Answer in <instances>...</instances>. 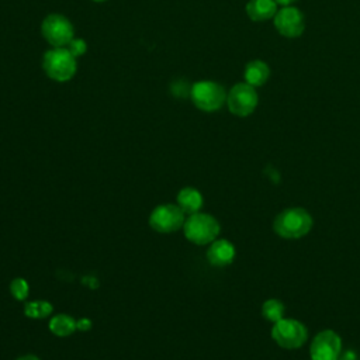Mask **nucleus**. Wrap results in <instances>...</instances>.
Listing matches in <instances>:
<instances>
[{
  "mask_svg": "<svg viewBox=\"0 0 360 360\" xmlns=\"http://www.w3.org/2000/svg\"><path fill=\"white\" fill-rule=\"evenodd\" d=\"M66 48L72 52V55H73L75 58L83 55V53L86 52V49H87L86 42H84L83 39H80V38H73V39L66 45Z\"/></svg>",
  "mask_w": 360,
  "mask_h": 360,
  "instance_id": "6ab92c4d",
  "label": "nucleus"
},
{
  "mask_svg": "<svg viewBox=\"0 0 360 360\" xmlns=\"http://www.w3.org/2000/svg\"><path fill=\"white\" fill-rule=\"evenodd\" d=\"M76 328L79 329V330H89L90 328H91V322H90V319H87V318H82V319H79V321H76Z\"/></svg>",
  "mask_w": 360,
  "mask_h": 360,
  "instance_id": "aec40b11",
  "label": "nucleus"
},
{
  "mask_svg": "<svg viewBox=\"0 0 360 360\" xmlns=\"http://www.w3.org/2000/svg\"><path fill=\"white\" fill-rule=\"evenodd\" d=\"M10 291L15 300L22 301L28 297V292H30L28 283L24 278H14L10 284Z\"/></svg>",
  "mask_w": 360,
  "mask_h": 360,
  "instance_id": "a211bd4d",
  "label": "nucleus"
},
{
  "mask_svg": "<svg viewBox=\"0 0 360 360\" xmlns=\"http://www.w3.org/2000/svg\"><path fill=\"white\" fill-rule=\"evenodd\" d=\"M52 312V305L46 301H31L24 307V314L28 318H46Z\"/></svg>",
  "mask_w": 360,
  "mask_h": 360,
  "instance_id": "f3484780",
  "label": "nucleus"
},
{
  "mask_svg": "<svg viewBox=\"0 0 360 360\" xmlns=\"http://www.w3.org/2000/svg\"><path fill=\"white\" fill-rule=\"evenodd\" d=\"M274 27L285 38H297L304 32L305 21L302 13L292 6H285L274 15Z\"/></svg>",
  "mask_w": 360,
  "mask_h": 360,
  "instance_id": "9d476101",
  "label": "nucleus"
},
{
  "mask_svg": "<svg viewBox=\"0 0 360 360\" xmlns=\"http://www.w3.org/2000/svg\"><path fill=\"white\" fill-rule=\"evenodd\" d=\"M259 96L253 86L245 83L235 84L226 94V105L236 117H248L257 107Z\"/></svg>",
  "mask_w": 360,
  "mask_h": 360,
  "instance_id": "423d86ee",
  "label": "nucleus"
},
{
  "mask_svg": "<svg viewBox=\"0 0 360 360\" xmlns=\"http://www.w3.org/2000/svg\"><path fill=\"white\" fill-rule=\"evenodd\" d=\"M262 315L266 321L274 323L284 318V304L276 298L266 300L262 305Z\"/></svg>",
  "mask_w": 360,
  "mask_h": 360,
  "instance_id": "dca6fc26",
  "label": "nucleus"
},
{
  "mask_svg": "<svg viewBox=\"0 0 360 360\" xmlns=\"http://www.w3.org/2000/svg\"><path fill=\"white\" fill-rule=\"evenodd\" d=\"M236 255L235 246L226 239H215L207 250V259L212 266L224 267L233 262Z\"/></svg>",
  "mask_w": 360,
  "mask_h": 360,
  "instance_id": "9b49d317",
  "label": "nucleus"
},
{
  "mask_svg": "<svg viewBox=\"0 0 360 360\" xmlns=\"http://www.w3.org/2000/svg\"><path fill=\"white\" fill-rule=\"evenodd\" d=\"M277 3L274 0H249L246 3V14L252 21L260 22L274 18L277 10Z\"/></svg>",
  "mask_w": 360,
  "mask_h": 360,
  "instance_id": "f8f14e48",
  "label": "nucleus"
},
{
  "mask_svg": "<svg viewBox=\"0 0 360 360\" xmlns=\"http://www.w3.org/2000/svg\"><path fill=\"white\" fill-rule=\"evenodd\" d=\"M91 1H96V3H103V1H107V0H91Z\"/></svg>",
  "mask_w": 360,
  "mask_h": 360,
  "instance_id": "5701e85b",
  "label": "nucleus"
},
{
  "mask_svg": "<svg viewBox=\"0 0 360 360\" xmlns=\"http://www.w3.org/2000/svg\"><path fill=\"white\" fill-rule=\"evenodd\" d=\"M41 32L52 46H66L73 39V25L62 14H49L41 24Z\"/></svg>",
  "mask_w": 360,
  "mask_h": 360,
  "instance_id": "0eeeda50",
  "label": "nucleus"
},
{
  "mask_svg": "<svg viewBox=\"0 0 360 360\" xmlns=\"http://www.w3.org/2000/svg\"><path fill=\"white\" fill-rule=\"evenodd\" d=\"M342 350L340 336L332 330H321L311 342L309 354L311 360H338Z\"/></svg>",
  "mask_w": 360,
  "mask_h": 360,
  "instance_id": "1a4fd4ad",
  "label": "nucleus"
},
{
  "mask_svg": "<svg viewBox=\"0 0 360 360\" xmlns=\"http://www.w3.org/2000/svg\"><path fill=\"white\" fill-rule=\"evenodd\" d=\"M49 329L56 336H69L77 328H76V321L72 316H69L66 314H59V315H55L53 318H51Z\"/></svg>",
  "mask_w": 360,
  "mask_h": 360,
  "instance_id": "2eb2a0df",
  "label": "nucleus"
},
{
  "mask_svg": "<svg viewBox=\"0 0 360 360\" xmlns=\"http://www.w3.org/2000/svg\"><path fill=\"white\" fill-rule=\"evenodd\" d=\"M42 68L49 79L69 82L76 73L77 62L66 46H52L44 53Z\"/></svg>",
  "mask_w": 360,
  "mask_h": 360,
  "instance_id": "f03ea898",
  "label": "nucleus"
},
{
  "mask_svg": "<svg viewBox=\"0 0 360 360\" xmlns=\"http://www.w3.org/2000/svg\"><path fill=\"white\" fill-rule=\"evenodd\" d=\"M278 6H283V7H285V6H291L294 1H297V0H274Z\"/></svg>",
  "mask_w": 360,
  "mask_h": 360,
  "instance_id": "412c9836",
  "label": "nucleus"
},
{
  "mask_svg": "<svg viewBox=\"0 0 360 360\" xmlns=\"http://www.w3.org/2000/svg\"><path fill=\"white\" fill-rule=\"evenodd\" d=\"M202 195L194 187H184L177 194V205L184 214H195L202 207Z\"/></svg>",
  "mask_w": 360,
  "mask_h": 360,
  "instance_id": "4468645a",
  "label": "nucleus"
},
{
  "mask_svg": "<svg viewBox=\"0 0 360 360\" xmlns=\"http://www.w3.org/2000/svg\"><path fill=\"white\" fill-rule=\"evenodd\" d=\"M245 82L253 87L263 86L270 77V68L263 60H252L245 66Z\"/></svg>",
  "mask_w": 360,
  "mask_h": 360,
  "instance_id": "ddd939ff",
  "label": "nucleus"
},
{
  "mask_svg": "<svg viewBox=\"0 0 360 360\" xmlns=\"http://www.w3.org/2000/svg\"><path fill=\"white\" fill-rule=\"evenodd\" d=\"M186 238L195 243V245H207L217 239L219 233V224L218 221L204 212L191 214L183 225Z\"/></svg>",
  "mask_w": 360,
  "mask_h": 360,
  "instance_id": "20e7f679",
  "label": "nucleus"
},
{
  "mask_svg": "<svg viewBox=\"0 0 360 360\" xmlns=\"http://www.w3.org/2000/svg\"><path fill=\"white\" fill-rule=\"evenodd\" d=\"M190 97L193 104L205 112L219 110L226 103V91L224 86L211 80H201L191 86Z\"/></svg>",
  "mask_w": 360,
  "mask_h": 360,
  "instance_id": "7ed1b4c3",
  "label": "nucleus"
},
{
  "mask_svg": "<svg viewBox=\"0 0 360 360\" xmlns=\"http://www.w3.org/2000/svg\"><path fill=\"white\" fill-rule=\"evenodd\" d=\"M184 221L183 210L174 204L158 205L149 217L150 226L160 233H170L177 231L184 225Z\"/></svg>",
  "mask_w": 360,
  "mask_h": 360,
  "instance_id": "6e6552de",
  "label": "nucleus"
},
{
  "mask_svg": "<svg viewBox=\"0 0 360 360\" xmlns=\"http://www.w3.org/2000/svg\"><path fill=\"white\" fill-rule=\"evenodd\" d=\"M314 225L311 214L302 207H290L281 211L273 222L274 232L284 239L305 236Z\"/></svg>",
  "mask_w": 360,
  "mask_h": 360,
  "instance_id": "f257e3e1",
  "label": "nucleus"
},
{
  "mask_svg": "<svg viewBox=\"0 0 360 360\" xmlns=\"http://www.w3.org/2000/svg\"><path fill=\"white\" fill-rule=\"evenodd\" d=\"M271 338L283 349H298L305 343L308 330L297 319L281 318L273 323Z\"/></svg>",
  "mask_w": 360,
  "mask_h": 360,
  "instance_id": "39448f33",
  "label": "nucleus"
},
{
  "mask_svg": "<svg viewBox=\"0 0 360 360\" xmlns=\"http://www.w3.org/2000/svg\"><path fill=\"white\" fill-rule=\"evenodd\" d=\"M17 360H39V359L37 356H34V354H24L21 357H18Z\"/></svg>",
  "mask_w": 360,
  "mask_h": 360,
  "instance_id": "4be33fe9",
  "label": "nucleus"
}]
</instances>
